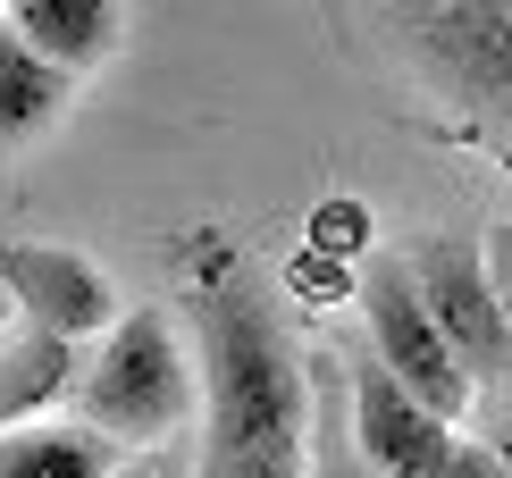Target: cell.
I'll return each instance as SVG.
<instances>
[{
  "mask_svg": "<svg viewBox=\"0 0 512 478\" xmlns=\"http://www.w3.org/2000/svg\"><path fill=\"white\" fill-rule=\"evenodd\" d=\"M185 311H194V478H303L311 453V361L277 319V286L219 227L185 244Z\"/></svg>",
  "mask_w": 512,
  "mask_h": 478,
  "instance_id": "obj_1",
  "label": "cell"
},
{
  "mask_svg": "<svg viewBox=\"0 0 512 478\" xmlns=\"http://www.w3.org/2000/svg\"><path fill=\"white\" fill-rule=\"evenodd\" d=\"M202 386H194V344L185 328L143 302V311H118L110 336L84 344L76 361V386H68V420L93 428L101 445L118 453H143V445H168L185 420H194Z\"/></svg>",
  "mask_w": 512,
  "mask_h": 478,
  "instance_id": "obj_2",
  "label": "cell"
},
{
  "mask_svg": "<svg viewBox=\"0 0 512 478\" xmlns=\"http://www.w3.org/2000/svg\"><path fill=\"white\" fill-rule=\"evenodd\" d=\"M403 277H412L420 311H429L437 344L462 361V378H471V395L487 386V403L504 395V353H512V319H504V286L496 269L479 260V244H462V235H420L412 252H395Z\"/></svg>",
  "mask_w": 512,
  "mask_h": 478,
  "instance_id": "obj_3",
  "label": "cell"
},
{
  "mask_svg": "<svg viewBox=\"0 0 512 478\" xmlns=\"http://www.w3.org/2000/svg\"><path fill=\"white\" fill-rule=\"evenodd\" d=\"M395 17V42L403 59H412L420 76L437 84L445 101H454L462 118H487V143H504V84H512V9H471V0H454V9H387Z\"/></svg>",
  "mask_w": 512,
  "mask_h": 478,
  "instance_id": "obj_4",
  "label": "cell"
},
{
  "mask_svg": "<svg viewBox=\"0 0 512 478\" xmlns=\"http://www.w3.org/2000/svg\"><path fill=\"white\" fill-rule=\"evenodd\" d=\"M353 302H361V353L387 369L420 411H437L445 428H462V411L479 395H471V378H462V361L437 344V328H429V311H420V294H412V277H403L395 252L361 260Z\"/></svg>",
  "mask_w": 512,
  "mask_h": 478,
  "instance_id": "obj_5",
  "label": "cell"
},
{
  "mask_svg": "<svg viewBox=\"0 0 512 478\" xmlns=\"http://www.w3.org/2000/svg\"><path fill=\"white\" fill-rule=\"evenodd\" d=\"M345 403H353L345 445L361 453V470H370V478H445L462 428H445L437 411H420L387 369L361 353V344L345 353Z\"/></svg>",
  "mask_w": 512,
  "mask_h": 478,
  "instance_id": "obj_6",
  "label": "cell"
},
{
  "mask_svg": "<svg viewBox=\"0 0 512 478\" xmlns=\"http://www.w3.org/2000/svg\"><path fill=\"white\" fill-rule=\"evenodd\" d=\"M0 286H9V302H17L26 328L76 344V353L101 344L110 319L126 311L118 286H110V269L84 260V252H68V244H0Z\"/></svg>",
  "mask_w": 512,
  "mask_h": 478,
  "instance_id": "obj_7",
  "label": "cell"
},
{
  "mask_svg": "<svg viewBox=\"0 0 512 478\" xmlns=\"http://www.w3.org/2000/svg\"><path fill=\"white\" fill-rule=\"evenodd\" d=\"M0 26L26 42L42 68H59L68 84H84L101 59H118L126 9H118V0H9V9H0Z\"/></svg>",
  "mask_w": 512,
  "mask_h": 478,
  "instance_id": "obj_8",
  "label": "cell"
},
{
  "mask_svg": "<svg viewBox=\"0 0 512 478\" xmlns=\"http://www.w3.org/2000/svg\"><path fill=\"white\" fill-rule=\"evenodd\" d=\"M76 361H84L76 344H59V336L26 328V319H9V328H0V437L68 403V386H76Z\"/></svg>",
  "mask_w": 512,
  "mask_h": 478,
  "instance_id": "obj_9",
  "label": "cell"
},
{
  "mask_svg": "<svg viewBox=\"0 0 512 478\" xmlns=\"http://www.w3.org/2000/svg\"><path fill=\"white\" fill-rule=\"evenodd\" d=\"M135 453L101 445L93 428L76 420H26L0 437V478H118Z\"/></svg>",
  "mask_w": 512,
  "mask_h": 478,
  "instance_id": "obj_10",
  "label": "cell"
},
{
  "mask_svg": "<svg viewBox=\"0 0 512 478\" xmlns=\"http://www.w3.org/2000/svg\"><path fill=\"white\" fill-rule=\"evenodd\" d=\"M68 101H76V84L59 76V68H42L26 42L0 26V160H9V151H26V143H42V135L59 126Z\"/></svg>",
  "mask_w": 512,
  "mask_h": 478,
  "instance_id": "obj_11",
  "label": "cell"
},
{
  "mask_svg": "<svg viewBox=\"0 0 512 478\" xmlns=\"http://www.w3.org/2000/svg\"><path fill=\"white\" fill-rule=\"evenodd\" d=\"M303 478H370L361 470V453L345 445V403H319V386H311V453H303Z\"/></svg>",
  "mask_w": 512,
  "mask_h": 478,
  "instance_id": "obj_12",
  "label": "cell"
},
{
  "mask_svg": "<svg viewBox=\"0 0 512 478\" xmlns=\"http://www.w3.org/2000/svg\"><path fill=\"white\" fill-rule=\"evenodd\" d=\"M361 244H370V210H361V202H319V210H311V252H319V260L345 269Z\"/></svg>",
  "mask_w": 512,
  "mask_h": 478,
  "instance_id": "obj_13",
  "label": "cell"
},
{
  "mask_svg": "<svg viewBox=\"0 0 512 478\" xmlns=\"http://www.w3.org/2000/svg\"><path fill=\"white\" fill-rule=\"evenodd\" d=\"M286 277H294V294H303V302H336V294H353V277L336 269V260H319V252H303Z\"/></svg>",
  "mask_w": 512,
  "mask_h": 478,
  "instance_id": "obj_14",
  "label": "cell"
},
{
  "mask_svg": "<svg viewBox=\"0 0 512 478\" xmlns=\"http://www.w3.org/2000/svg\"><path fill=\"white\" fill-rule=\"evenodd\" d=\"M445 478H512V470H504V445H487V437H454V462H445Z\"/></svg>",
  "mask_w": 512,
  "mask_h": 478,
  "instance_id": "obj_15",
  "label": "cell"
},
{
  "mask_svg": "<svg viewBox=\"0 0 512 478\" xmlns=\"http://www.w3.org/2000/svg\"><path fill=\"white\" fill-rule=\"evenodd\" d=\"M118 478H152V470H143V462H126V470H118Z\"/></svg>",
  "mask_w": 512,
  "mask_h": 478,
  "instance_id": "obj_16",
  "label": "cell"
}]
</instances>
